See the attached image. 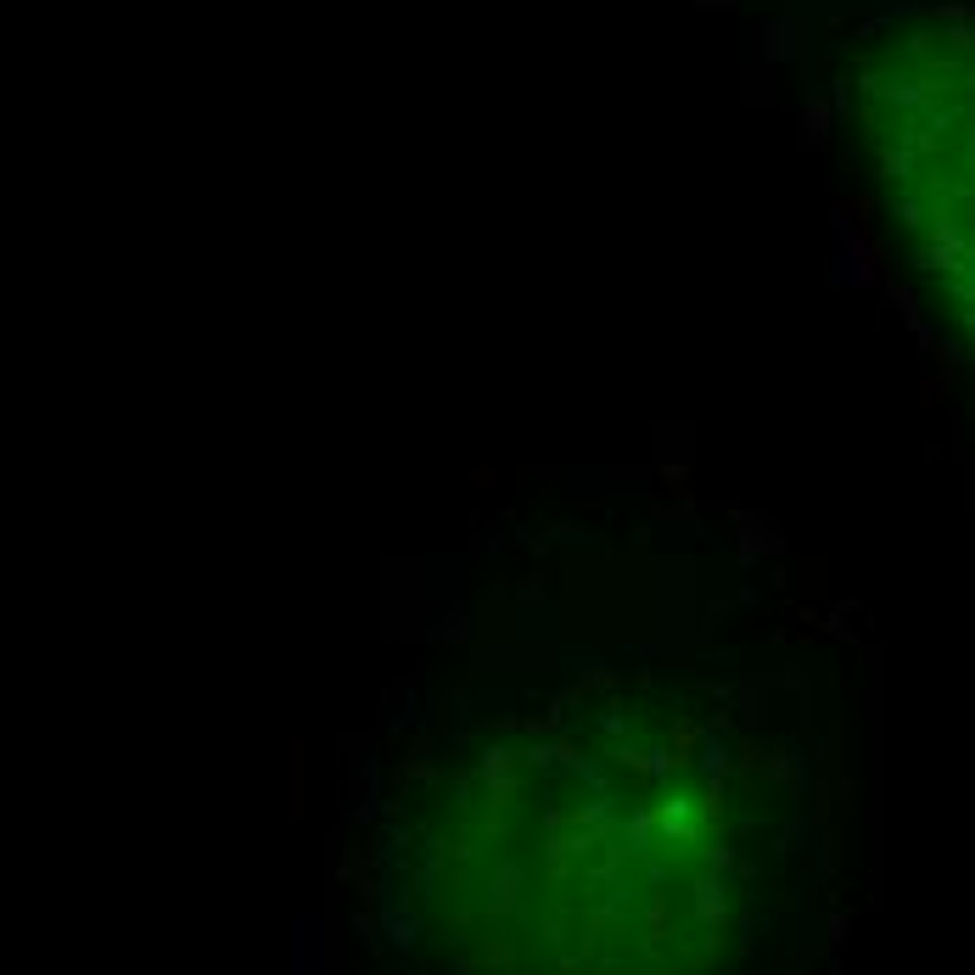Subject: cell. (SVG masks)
Listing matches in <instances>:
<instances>
[{"label":"cell","mask_w":975,"mask_h":975,"mask_svg":"<svg viewBox=\"0 0 975 975\" xmlns=\"http://www.w3.org/2000/svg\"><path fill=\"white\" fill-rule=\"evenodd\" d=\"M382 898L409 975H757L808 898V796L729 695L594 678L404 785Z\"/></svg>","instance_id":"cell-1"},{"label":"cell","mask_w":975,"mask_h":975,"mask_svg":"<svg viewBox=\"0 0 975 975\" xmlns=\"http://www.w3.org/2000/svg\"><path fill=\"white\" fill-rule=\"evenodd\" d=\"M858 124L914 276L975 360V18L885 29L858 68Z\"/></svg>","instance_id":"cell-2"}]
</instances>
